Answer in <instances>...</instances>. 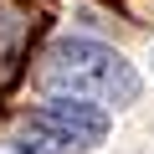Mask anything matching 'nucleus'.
Masks as SVG:
<instances>
[{
	"label": "nucleus",
	"mask_w": 154,
	"mask_h": 154,
	"mask_svg": "<svg viewBox=\"0 0 154 154\" xmlns=\"http://www.w3.org/2000/svg\"><path fill=\"white\" fill-rule=\"evenodd\" d=\"M36 88L46 98H88L103 108H123L139 98V72L93 36H62L36 67Z\"/></svg>",
	"instance_id": "f257e3e1"
},
{
	"label": "nucleus",
	"mask_w": 154,
	"mask_h": 154,
	"mask_svg": "<svg viewBox=\"0 0 154 154\" xmlns=\"http://www.w3.org/2000/svg\"><path fill=\"white\" fill-rule=\"evenodd\" d=\"M108 108L103 103H88V98H51L41 108H31L11 144L16 154H93L103 139H108Z\"/></svg>",
	"instance_id": "f03ea898"
},
{
	"label": "nucleus",
	"mask_w": 154,
	"mask_h": 154,
	"mask_svg": "<svg viewBox=\"0 0 154 154\" xmlns=\"http://www.w3.org/2000/svg\"><path fill=\"white\" fill-rule=\"evenodd\" d=\"M46 31V11L31 0H0V103L31 72V46Z\"/></svg>",
	"instance_id": "7ed1b4c3"
}]
</instances>
